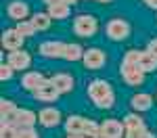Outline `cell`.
<instances>
[{"label": "cell", "instance_id": "6da1fadb", "mask_svg": "<svg viewBox=\"0 0 157 138\" xmlns=\"http://www.w3.org/2000/svg\"><path fill=\"white\" fill-rule=\"evenodd\" d=\"M67 134H84V136H98V125L92 119H86L80 115H69L65 119Z\"/></svg>", "mask_w": 157, "mask_h": 138}, {"label": "cell", "instance_id": "7a4b0ae2", "mask_svg": "<svg viewBox=\"0 0 157 138\" xmlns=\"http://www.w3.org/2000/svg\"><path fill=\"white\" fill-rule=\"evenodd\" d=\"M111 94H113V90H111L107 80H94V82L88 84V99L92 100L97 107H101L105 103V99H109Z\"/></svg>", "mask_w": 157, "mask_h": 138}, {"label": "cell", "instance_id": "3957f363", "mask_svg": "<svg viewBox=\"0 0 157 138\" xmlns=\"http://www.w3.org/2000/svg\"><path fill=\"white\" fill-rule=\"evenodd\" d=\"M98 29V21L92 15H78L73 21V32L82 38H90Z\"/></svg>", "mask_w": 157, "mask_h": 138}, {"label": "cell", "instance_id": "277c9868", "mask_svg": "<svg viewBox=\"0 0 157 138\" xmlns=\"http://www.w3.org/2000/svg\"><path fill=\"white\" fill-rule=\"evenodd\" d=\"M126 136V125L117 119H105L98 125V138H121Z\"/></svg>", "mask_w": 157, "mask_h": 138}, {"label": "cell", "instance_id": "5b68a950", "mask_svg": "<svg viewBox=\"0 0 157 138\" xmlns=\"http://www.w3.org/2000/svg\"><path fill=\"white\" fill-rule=\"evenodd\" d=\"M65 46L67 44H63L59 40H46L38 46V50L46 59H65Z\"/></svg>", "mask_w": 157, "mask_h": 138}, {"label": "cell", "instance_id": "8992f818", "mask_svg": "<svg viewBox=\"0 0 157 138\" xmlns=\"http://www.w3.org/2000/svg\"><path fill=\"white\" fill-rule=\"evenodd\" d=\"M105 32H107V36L111 40H126V38L130 36V25L128 21H124V19H111L105 27Z\"/></svg>", "mask_w": 157, "mask_h": 138}, {"label": "cell", "instance_id": "52a82bcc", "mask_svg": "<svg viewBox=\"0 0 157 138\" xmlns=\"http://www.w3.org/2000/svg\"><path fill=\"white\" fill-rule=\"evenodd\" d=\"M120 73H121L124 82L128 86H140L143 84V77H145V71L138 65H128V63H121Z\"/></svg>", "mask_w": 157, "mask_h": 138}, {"label": "cell", "instance_id": "ba28073f", "mask_svg": "<svg viewBox=\"0 0 157 138\" xmlns=\"http://www.w3.org/2000/svg\"><path fill=\"white\" fill-rule=\"evenodd\" d=\"M38 121V115L34 111H29V109H17V111L13 113L11 121L17 130H21V128H34V124Z\"/></svg>", "mask_w": 157, "mask_h": 138}, {"label": "cell", "instance_id": "9c48e42d", "mask_svg": "<svg viewBox=\"0 0 157 138\" xmlns=\"http://www.w3.org/2000/svg\"><path fill=\"white\" fill-rule=\"evenodd\" d=\"M82 61H84L86 69L97 71V69H101L105 65V52L101 48H88V50H84V59Z\"/></svg>", "mask_w": 157, "mask_h": 138}, {"label": "cell", "instance_id": "30bf717a", "mask_svg": "<svg viewBox=\"0 0 157 138\" xmlns=\"http://www.w3.org/2000/svg\"><path fill=\"white\" fill-rule=\"evenodd\" d=\"M6 63L11 65L13 69H27V67L32 65V57H29L27 50H21V48L19 50H11Z\"/></svg>", "mask_w": 157, "mask_h": 138}, {"label": "cell", "instance_id": "8fae6325", "mask_svg": "<svg viewBox=\"0 0 157 138\" xmlns=\"http://www.w3.org/2000/svg\"><path fill=\"white\" fill-rule=\"evenodd\" d=\"M59 90H57V86L50 82V80H46L44 84H42V88H38L36 92H34V96H36L38 100H42V103H55V100L59 99Z\"/></svg>", "mask_w": 157, "mask_h": 138}, {"label": "cell", "instance_id": "7c38bea8", "mask_svg": "<svg viewBox=\"0 0 157 138\" xmlns=\"http://www.w3.org/2000/svg\"><path fill=\"white\" fill-rule=\"evenodd\" d=\"M38 121L44 125V128H55L61 124V111L55 107H44L42 111L38 113Z\"/></svg>", "mask_w": 157, "mask_h": 138}, {"label": "cell", "instance_id": "4fadbf2b", "mask_svg": "<svg viewBox=\"0 0 157 138\" xmlns=\"http://www.w3.org/2000/svg\"><path fill=\"white\" fill-rule=\"evenodd\" d=\"M23 40L25 38L17 29H4V34H2V46L6 50H19L21 44H23Z\"/></svg>", "mask_w": 157, "mask_h": 138}, {"label": "cell", "instance_id": "5bb4252c", "mask_svg": "<svg viewBox=\"0 0 157 138\" xmlns=\"http://www.w3.org/2000/svg\"><path fill=\"white\" fill-rule=\"evenodd\" d=\"M44 82H46V77L40 73V71H29V73H25L21 77V86L25 90H29V92H36L38 88H42Z\"/></svg>", "mask_w": 157, "mask_h": 138}, {"label": "cell", "instance_id": "9a60e30c", "mask_svg": "<svg viewBox=\"0 0 157 138\" xmlns=\"http://www.w3.org/2000/svg\"><path fill=\"white\" fill-rule=\"evenodd\" d=\"M6 15H9L11 19H15L17 23H19V21H25V17L29 15V6H27L25 2H21V0H15V2H11V4L6 6Z\"/></svg>", "mask_w": 157, "mask_h": 138}, {"label": "cell", "instance_id": "2e32d148", "mask_svg": "<svg viewBox=\"0 0 157 138\" xmlns=\"http://www.w3.org/2000/svg\"><path fill=\"white\" fill-rule=\"evenodd\" d=\"M50 82L57 86V90H59L61 94H67V92H71L73 90V77L69 73H57L50 77Z\"/></svg>", "mask_w": 157, "mask_h": 138}, {"label": "cell", "instance_id": "e0dca14e", "mask_svg": "<svg viewBox=\"0 0 157 138\" xmlns=\"http://www.w3.org/2000/svg\"><path fill=\"white\" fill-rule=\"evenodd\" d=\"M130 105L136 111H149L151 105H153V96L147 94V92H138V94H134L132 99H130Z\"/></svg>", "mask_w": 157, "mask_h": 138}, {"label": "cell", "instance_id": "ac0fdd59", "mask_svg": "<svg viewBox=\"0 0 157 138\" xmlns=\"http://www.w3.org/2000/svg\"><path fill=\"white\" fill-rule=\"evenodd\" d=\"M46 13L50 15V19H67L69 17V4L65 2H57V4H50Z\"/></svg>", "mask_w": 157, "mask_h": 138}, {"label": "cell", "instance_id": "d6986e66", "mask_svg": "<svg viewBox=\"0 0 157 138\" xmlns=\"http://www.w3.org/2000/svg\"><path fill=\"white\" fill-rule=\"evenodd\" d=\"M17 109H19V107H17L13 100H9V99L0 100V117H2V124H9L11 117H13V113L17 111Z\"/></svg>", "mask_w": 157, "mask_h": 138}, {"label": "cell", "instance_id": "ffe728a7", "mask_svg": "<svg viewBox=\"0 0 157 138\" xmlns=\"http://www.w3.org/2000/svg\"><path fill=\"white\" fill-rule=\"evenodd\" d=\"M29 21L34 23V27H36L38 32H46L50 27V15L48 13H36Z\"/></svg>", "mask_w": 157, "mask_h": 138}, {"label": "cell", "instance_id": "44dd1931", "mask_svg": "<svg viewBox=\"0 0 157 138\" xmlns=\"http://www.w3.org/2000/svg\"><path fill=\"white\" fill-rule=\"evenodd\" d=\"M65 59L67 61H80V59H84V48L80 46V44H67L65 46Z\"/></svg>", "mask_w": 157, "mask_h": 138}, {"label": "cell", "instance_id": "7402d4cb", "mask_svg": "<svg viewBox=\"0 0 157 138\" xmlns=\"http://www.w3.org/2000/svg\"><path fill=\"white\" fill-rule=\"evenodd\" d=\"M138 67H140L145 73H147V71H155V69H157V59L145 50V52H143V59H140V63H138Z\"/></svg>", "mask_w": 157, "mask_h": 138}, {"label": "cell", "instance_id": "603a6c76", "mask_svg": "<svg viewBox=\"0 0 157 138\" xmlns=\"http://www.w3.org/2000/svg\"><path fill=\"white\" fill-rule=\"evenodd\" d=\"M124 125H126V130H140V128H145V121H143V117L140 115H126L124 117Z\"/></svg>", "mask_w": 157, "mask_h": 138}, {"label": "cell", "instance_id": "cb8c5ba5", "mask_svg": "<svg viewBox=\"0 0 157 138\" xmlns=\"http://www.w3.org/2000/svg\"><path fill=\"white\" fill-rule=\"evenodd\" d=\"M15 29H17V32H19V34H21L23 38H32V36H34V34L38 32L36 27H34V23H32V21H19Z\"/></svg>", "mask_w": 157, "mask_h": 138}, {"label": "cell", "instance_id": "d4e9b609", "mask_svg": "<svg viewBox=\"0 0 157 138\" xmlns=\"http://www.w3.org/2000/svg\"><path fill=\"white\" fill-rule=\"evenodd\" d=\"M143 59V50H128L124 54V61L121 63H128V65H138Z\"/></svg>", "mask_w": 157, "mask_h": 138}, {"label": "cell", "instance_id": "484cf974", "mask_svg": "<svg viewBox=\"0 0 157 138\" xmlns=\"http://www.w3.org/2000/svg\"><path fill=\"white\" fill-rule=\"evenodd\" d=\"M124 138H155V134L149 132L147 128H140V130H126Z\"/></svg>", "mask_w": 157, "mask_h": 138}, {"label": "cell", "instance_id": "4316f807", "mask_svg": "<svg viewBox=\"0 0 157 138\" xmlns=\"http://www.w3.org/2000/svg\"><path fill=\"white\" fill-rule=\"evenodd\" d=\"M13 71H15V69H13L9 63H2V67H0V80H2V82L11 80V77H13Z\"/></svg>", "mask_w": 157, "mask_h": 138}, {"label": "cell", "instance_id": "83f0119b", "mask_svg": "<svg viewBox=\"0 0 157 138\" xmlns=\"http://www.w3.org/2000/svg\"><path fill=\"white\" fill-rule=\"evenodd\" d=\"M17 138H38V132L34 128H21L17 130Z\"/></svg>", "mask_w": 157, "mask_h": 138}, {"label": "cell", "instance_id": "f1b7e54d", "mask_svg": "<svg viewBox=\"0 0 157 138\" xmlns=\"http://www.w3.org/2000/svg\"><path fill=\"white\" fill-rule=\"evenodd\" d=\"M147 52H149V54H153V57L157 59V38L149 42V46H147Z\"/></svg>", "mask_w": 157, "mask_h": 138}, {"label": "cell", "instance_id": "f546056e", "mask_svg": "<svg viewBox=\"0 0 157 138\" xmlns=\"http://www.w3.org/2000/svg\"><path fill=\"white\" fill-rule=\"evenodd\" d=\"M147 6H151V9H157V0H143Z\"/></svg>", "mask_w": 157, "mask_h": 138}, {"label": "cell", "instance_id": "4dcf8cb0", "mask_svg": "<svg viewBox=\"0 0 157 138\" xmlns=\"http://www.w3.org/2000/svg\"><path fill=\"white\" fill-rule=\"evenodd\" d=\"M67 138H98V136H84V134H69Z\"/></svg>", "mask_w": 157, "mask_h": 138}, {"label": "cell", "instance_id": "1f68e13d", "mask_svg": "<svg viewBox=\"0 0 157 138\" xmlns=\"http://www.w3.org/2000/svg\"><path fill=\"white\" fill-rule=\"evenodd\" d=\"M46 2V6H50V4H57V2H61V0H44Z\"/></svg>", "mask_w": 157, "mask_h": 138}, {"label": "cell", "instance_id": "d6a6232c", "mask_svg": "<svg viewBox=\"0 0 157 138\" xmlns=\"http://www.w3.org/2000/svg\"><path fill=\"white\" fill-rule=\"evenodd\" d=\"M61 2H65V4H73V2H78V0H61Z\"/></svg>", "mask_w": 157, "mask_h": 138}]
</instances>
